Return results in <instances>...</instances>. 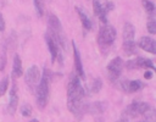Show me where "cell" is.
Masks as SVG:
<instances>
[{
    "label": "cell",
    "mask_w": 156,
    "mask_h": 122,
    "mask_svg": "<svg viewBox=\"0 0 156 122\" xmlns=\"http://www.w3.org/2000/svg\"><path fill=\"white\" fill-rule=\"evenodd\" d=\"M84 96L85 90L80 84L79 77L73 76L67 87V107L78 120H80L85 113L87 104L84 102Z\"/></svg>",
    "instance_id": "6da1fadb"
},
{
    "label": "cell",
    "mask_w": 156,
    "mask_h": 122,
    "mask_svg": "<svg viewBox=\"0 0 156 122\" xmlns=\"http://www.w3.org/2000/svg\"><path fill=\"white\" fill-rule=\"evenodd\" d=\"M48 24H49V35L50 38L56 43V45L62 48L63 50H67V40L65 37L63 28L61 26V21L54 15L49 13L48 16Z\"/></svg>",
    "instance_id": "7a4b0ae2"
},
{
    "label": "cell",
    "mask_w": 156,
    "mask_h": 122,
    "mask_svg": "<svg viewBox=\"0 0 156 122\" xmlns=\"http://www.w3.org/2000/svg\"><path fill=\"white\" fill-rule=\"evenodd\" d=\"M51 81V72L48 68H44V73L39 79V84H37V105L39 109H44L49 98V84Z\"/></svg>",
    "instance_id": "3957f363"
},
{
    "label": "cell",
    "mask_w": 156,
    "mask_h": 122,
    "mask_svg": "<svg viewBox=\"0 0 156 122\" xmlns=\"http://www.w3.org/2000/svg\"><path fill=\"white\" fill-rule=\"evenodd\" d=\"M116 35H117V32L112 26L104 24L100 27V30L98 34V44L102 52L108 51V49L111 48V45L116 39Z\"/></svg>",
    "instance_id": "277c9868"
},
{
    "label": "cell",
    "mask_w": 156,
    "mask_h": 122,
    "mask_svg": "<svg viewBox=\"0 0 156 122\" xmlns=\"http://www.w3.org/2000/svg\"><path fill=\"white\" fill-rule=\"evenodd\" d=\"M123 67H124V62L118 56L117 57H113L108 62V65H107V73H108V78H110L111 82H116L119 78Z\"/></svg>",
    "instance_id": "5b68a950"
},
{
    "label": "cell",
    "mask_w": 156,
    "mask_h": 122,
    "mask_svg": "<svg viewBox=\"0 0 156 122\" xmlns=\"http://www.w3.org/2000/svg\"><path fill=\"white\" fill-rule=\"evenodd\" d=\"M40 77H41V73H40L39 68H38V66H37V65H32V66L27 70V72H26V74H24L26 84H27L30 89H33V88L38 84Z\"/></svg>",
    "instance_id": "8992f818"
},
{
    "label": "cell",
    "mask_w": 156,
    "mask_h": 122,
    "mask_svg": "<svg viewBox=\"0 0 156 122\" xmlns=\"http://www.w3.org/2000/svg\"><path fill=\"white\" fill-rule=\"evenodd\" d=\"M126 67L128 70H135V68H150V70H155V66L152 63V61L150 59H144V57H136V59H133V60H129L127 61L126 63Z\"/></svg>",
    "instance_id": "52a82bcc"
},
{
    "label": "cell",
    "mask_w": 156,
    "mask_h": 122,
    "mask_svg": "<svg viewBox=\"0 0 156 122\" xmlns=\"http://www.w3.org/2000/svg\"><path fill=\"white\" fill-rule=\"evenodd\" d=\"M17 106H18V96H17V85H16V82H13L12 84V88L10 90V100H9V105H7V112L13 116L16 110H17Z\"/></svg>",
    "instance_id": "ba28073f"
},
{
    "label": "cell",
    "mask_w": 156,
    "mask_h": 122,
    "mask_svg": "<svg viewBox=\"0 0 156 122\" xmlns=\"http://www.w3.org/2000/svg\"><path fill=\"white\" fill-rule=\"evenodd\" d=\"M72 48H73V57H74V65H76V72H77V76L82 79L85 78V73H84V70H83V65H82V59H80V54H79V50L76 45L74 41H72Z\"/></svg>",
    "instance_id": "9c48e42d"
},
{
    "label": "cell",
    "mask_w": 156,
    "mask_h": 122,
    "mask_svg": "<svg viewBox=\"0 0 156 122\" xmlns=\"http://www.w3.org/2000/svg\"><path fill=\"white\" fill-rule=\"evenodd\" d=\"M138 46L147 52L156 54V41L151 37H141L138 41Z\"/></svg>",
    "instance_id": "30bf717a"
},
{
    "label": "cell",
    "mask_w": 156,
    "mask_h": 122,
    "mask_svg": "<svg viewBox=\"0 0 156 122\" xmlns=\"http://www.w3.org/2000/svg\"><path fill=\"white\" fill-rule=\"evenodd\" d=\"M106 110V104L104 101H95L85 107V112H89L90 115H101Z\"/></svg>",
    "instance_id": "8fae6325"
},
{
    "label": "cell",
    "mask_w": 156,
    "mask_h": 122,
    "mask_svg": "<svg viewBox=\"0 0 156 122\" xmlns=\"http://www.w3.org/2000/svg\"><path fill=\"white\" fill-rule=\"evenodd\" d=\"M93 9H94V13L96 17H99V20L104 23V24H107V13L105 12L104 7L101 6L100 1L99 0H93Z\"/></svg>",
    "instance_id": "7c38bea8"
},
{
    "label": "cell",
    "mask_w": 156,
    "mask_h": 122,
    "mask_svg": "<svg viewBox=\"0 0 156 122\" xmlns=\"http://www.w3.org/2000/svg\"><path fill=\"white\" fill-rule=\"evenodd\" d=\"M134 35H135V28L132 23L127 22L123 26V30H122V37H123V41H132L134 40Z\"/></svg>",
    "instance_id": "4fadbf2b"
},
{
    "label": "cell",
    "mask_w": 156,
    "mask_h": 122,
    "mask_svg": "<svg viewBox=\"0 0 156 122\" xmlns=\"http://www.w3.org/2000/svg\"><path fill=\"white\" fill-rule=\"evenodd\" d=\"M45 40H46V45H48V49H49L50 55H51V62H55V60H56L57 56H58V46H57L56 43L50 38L49 34L45 35Z\"/></svg>",
    "instance_id": "5bb4252c"
},
{
    "label": "cell",
    "mask_w": 156,
    "mask_h": 122,
    "mask_svg": "<svg viewBox=\"0 0 156 122\" xmlns=\"http://www.w3.org/2000/svg\"><path fill=\"white\" fill-rule=\"evenodd\" d=\"M76 11H77V13H78V16H79V18H80V22H82L83 27H84L85 29L90 30V29L93 28V24H91L90 18L88 17V15H87V13L84 12V10H83L82 7H79V6H76Z\"/></svg>",
    "instance_id": "9a60e30c"
},
{
    "label": "cell",
    "mask_w": 156,
    "mask_h": 122,
    "mask_svg": "<svg viewBox=\"0 0 156 122\" xmlns=\"http://www.w3.org/2000/svg\"><path fill=\"white\" fill-rule=\"evenodd\" d=\"M23 74V68H22V60L20 57V55H15L13 56V66H12V77L17 78Z\"/></svg>",
    "instance_id": "2e32d148"
},
{
    "label": "cell",
    "mask_w": 156,
    "mask_h": 122,
    "mask_svg": "<svg viewBox=\"0 0 156 122\" xmlns=\"http://www.w3.org/2000/svg\"><path fill=\"white\" fill-rule=\"evenodd\" d=\"M123 51L127 55H135L136 54V44L134 43V40L132 41H123Z\"/></svg>",
    "instance_id": "e0dca14e"
},
{
    "label": "cell",
    "mask_w": 156,
    "mask_h": 122,
    "mask_svg": "<svg viewBox=\"0 0 156 122\" xmlns=\"http://www.w3.org/2000/svg\"><path fill=\"white\" fill-rule=\"evenodd\" d=\"M7 45L6 43L2 44V48H1V52H0V72L5 70L6 67V62H7Z\"/></svg>",
    "instance_id": "ac0fdd59"
},
{
    "label": "cell",
    "mask_w": 156,
    "mask_h": 122,
    "mask_svg": "<svg viewBox=\"0 0 156 122\" xmlns=\"http://www.w3.org/2000/svg\"><path fill=\"white\" fill-rule=\"evenodd\" d=\"M143 87H144V84H143V82H140V81H128L127 92H130V93H135V92L140 90Z\"/></svg>",
    "instance_id": "d6986e66"
},
{
    "label": "cell",
    "mask_w": 156,
    "mask_h": 122,
    "mask_svg": "<svg viewBox=\"0 0 156 122\" xmlns=\"http://www.w3.org/2000/svg\"><path fill=\"white\" fill-rule=\"evenodd\" d=\"M33 2H34V9H35L37 16L43 17L44 9H45V0H33Z\"/></svg>",
    "instance_id": "ffe728a7"
},
{
    "label": "cell",
    "mask_w": 156,
    "mask_h": 122,
    "mask_svg": "<svg viewBox=\"0 0 156 122\" xmlns=\"http://www.w3.org/2000/svg\"><path fill=\"white\" fill-rule=\"evenodd\" d=\"M101 88H102V81H101V78H94L93 81H91V83H90V92L93 93V94H96V93H99L100 90H101Z\"/></svg>",
    "instance_id": "44dd1931"
},
{
    "label": "cell",
    "mask_w": 156,
    "mask_h": 122,
    "mask_svg": "<svg viewBox=\"0 0 156 122\" xmlns=\"http://www.w3.org/2000/svg\"><path fill=\"white\" fill-rule=\"evenodd\" d=\"M151 106L147 102H140V101H135V109H136V113L138 115H144Z\"/></svg>",
    "instance_id": "7402d4cb"
},
{
    "label": "cell",
    "mask_w": 156,
    "mask_h": 122,
    "mask_svg": "<svg viewBox=\"0 0 156 122\" xmlns=\"http://www.w3.org/2000/svg\"><path fill=\"white\" fill-rule=\"evenodd\" d=\"M141 4H143V6H144L145 11H146L150 16H154V12H155V5H154V2L150 1V0H141Z\"/></svg>",
    "instance_id": "603a6c76"
},
{
    "label": "cell",
    "mask_w": 156,
    "mask_h": 122,
    "mask_svg": "<svg viewBox=\"0 0 156 122\" xmlns=\"http://www.w3.org/2000/svg\"><path fill=\"white\" fill-rule=\"evenodd\" d=\"M20 111L22 113V116L24 117H29L32 115V106L29 104H23L21 107H20Z\"/></svg>",
    "instance_id": "cb8c5ba5"
},
{
    "label": "cell",
    "mask_w": 156,
    "mask_h": 122,
    "mask_svg": "<svg viewBox=\"0 0 156 122\" xmlns=\"http://www.w3.org/2000/svg\"><path fill=\"white\" fill-rule=\"evenodd\" d=\"M9 88V78L5 77L2 81H0V96H2Z\"/></svg>",
    "instance_id": "d4e9b609"
},
{
    "label": "cell",
    "mask_w": 156,
    "mask_h": 122,
    "mask_svg": "<svg viewBox=\"0 0 156 122\" xmlns=\"http://www.w3.org/2000/svg\"><path fill=\"white\" fill-rule=\"evenodd\" d=\"M146 28H147L150 34H155L156 33V22L154 20H150L147 22V24H146Z\"/></svg>",
    "instance_id": "484cf974"
},
{
    "label": "cell",
    "mask_w": 156,
    "mask_h": 122,
    "mask_svg": "<svg viewBox=\"0 0 156 122\" xmlns=\"http://www.w3.org/2000/svg\"><path fill=\"white\" fill-rule=\"evenodd\" d=\"M5 30V18L2 16V13H0V32Z\"/></svg>",
    "instance_id": "4316f807"
},
{
    "label": "cell",
    "mask_w": 156,
    "mask_h": 122,
    "mask_svg": "<svg viewBox=\"0 0 156 122\" xmlns=\"http://www.w3.org/2000/svg\"><path fill=\"white\" fill-rule=\"evenodd\" d=\"M152 74H154V71L150 70V71H146V72L144 73V77H145L146 79H151V78H152Z\"/></svg>",
    "instance_id": "83f0119b"
},
{
    "label": "cell",
    "mask_w": 156,
    "mask_h": 122,
    "mask_svg": "<svg viewBox=\"0 0 156 122\" xmlns=\"http://www.w3.org/2000/svg\"><path fill=\"white\" fill-rule=\"evenodd\" d=\"M117 122H129V121H128L127 118H121V120H119V121H117Z\"/></svg>",
    "instance_id": "f1b7e54d"
},
{
    "label": "cell",
    "mask_w": 156,
    "mask_h": 122,
    "mask_svg": "<svg viewBox=\"0 0 156 122\" xmlns=\"http://www.w3.org/2000/svg\"><path fill=\"white\" fill-rule=\"evenodd\" d=\"M29 122H39V121H38V120H35V118H33V120H30Z\"/></svg>",
    "instance_id": "f546056e"
}]
</instances>
